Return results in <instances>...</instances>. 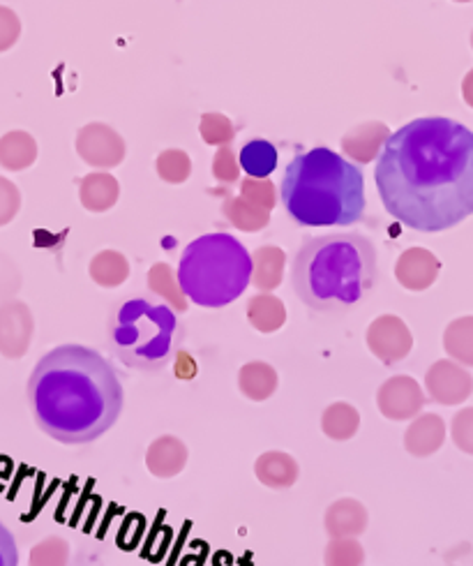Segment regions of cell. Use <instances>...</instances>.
<instances>
[{"label": "cell", "instance_id": "6da1fadb", "mask_svg": "<svg viewBox=\"0 0 473 566\" xmlns=\"http://www.w3.org/2000/svg\"><path fill=\"white\" fill-rule=\"evenodd\" d=\"M386 211L423 234L445 231L473 216V133L428 116L392 133L375 169Z\"/></svg>", "mask_w": 473, "mask_h": 566}, {"label": "cell", "instance_id": "7a4b0ae2", "mask_svg": "<svg viewBox=\"0 0 473 566\" xmlns=\"http://www.w3.org/2000/svg\"><path fill=\"white\" fill-rule=\"evenodd\" d=\"M38 428L54 442L78 447L109 432L120 419L125 391L116 368L84 345L46 352L29 379Z\"/></svg>", "mask_w": 473, "mask_h": 566}, {"label": "cell", "instance_id": "3957f363", "mask_svg": "<svg viewBox=\"0 0 473 566\" xmlns=\"http://www.w3.org/2000/svg\"><path fill=\"white\" fill-rule=\"evenodd\" d=\"M375 243L339 231L305 239L292 266V287L296 296L317 313H347L377 285Z\"/></svg>", "mask_w": 473, "mask_h": 566}, {"label": "cell", "instance_id": "277c9868", "mask_svg": "<svg viewBox=\"0 0 473 566\" xmlns=\"http://www.w3.org/2000/svg\"><path fill=\"white\" fill-rule=\"evenodd\" d=\"M280 195L286 216L298 227L356 224L365 213L362 171L324 146L288 163Z\"/></svg>", "mask_w": 473, "mask_h": 566}, {"label": "cell", "instance_id": "5b68a950", "mask_svg": "<svg viewBox=\"0 0 473 566\" xmlns=\"http://www.w3.org/2000/svg\"><path fill=\"white\" fill-rule=\"evenodd\" d=\"M107 343L118 361L139 373H160L182 343L180 319L171 305L150 296H129L114 305Z\"/></svg>", "mask_w": 473, "mask_h": 566}, {"label": "cell", "instance_id": "8992f818", "mask_svg": "<svg viewBox=\"0 0 473 566\" xmlns=\"http://www.w3.org/2000/svg\"><path fill=\"white\" fill-rule=\"evenodd\" d=\"M252 282V256L231 234H203L182 250L178 287L201 307L233 303Z\"/></svg>", "mask_w": 473, "mask_h": 566}, {"label": "cell", "instance_id": "52a82bcc", "mask_svg": "<svg viewBox=\"0 0 473 566\" xmlns=\"http://www.w3.org/2000/svg\"><path fill=\"white\" fill-rule=\"evenodd\" d=\"M425 402L420 384L407 375L390 377L377 391V407L388 421H411L423 411Z\"/></svg>", "mask_w": 473, "mask_h": 566}, {"label": "cell", "instance_id": "ba28073f", "mask_svg": "<svg viewBox=\"0 0 473 566\" xmlns=\"http://www.w3.org/2000/svg\"><path fill=\"white\" fill-rule=\"evenodd\" d=\"M411 345H413V338L407 324L392 315L379 317L370 326V331H367V347H370L372 354L386 366L400 364L402 358L409 356Z\"/></svg>", "mask_w": 473, "mask_h": 566}, {"label": "cell", "instance_id": "9c48e42d", "mask_svg": "<svg viewBox=\"0 0 473 566\" xmlns=\"http://www.w3.org/2000/svg\"><path fill=\"white\" fill-rule=\"evenodd\" d=\"M425 389L434 402L453 407L473 394V377L453 361H437L425 375Z\"/></svg>", "mask_w": 473, "mask_h": 566}, {"label": "cell", "instance_id": "30bf717a", "mask_svg": "<svg viewBox=\"0 0 473 566\" xmlns=\"http://www.w3.org/2000/svg\"><path fill=\"white\" fill-rule=\"evenodd\" d=\"M33 340V317L23 303H6L0 307V354L21 358Z\"/></svg>", "mask_w": 473, "mask_h": 566}, {"label": "cell", "instance_id": "8fae6325", "mask_svg": "<svg viewBox=\"0 0 473 566\" xmlns=\"http://www.w3.org/2000/svg\"><path fill=\"white\" fill-rule=\"evenodd\" d=\"M190 449L176 434L155 437L146 451V468L155 479H174L188 468Z\"/></svg>", "mask_w": 473, "mask_h": 566}, {"label": "cell", "instance_id": "7c38bea8", "mask_svg": "<svg viewBox=\"0 0 473 566\" xmlns=\"http://www.w3.org/2000/svg\"><path fill=\"white\" fill-rule=\"evenodd\" d=\"M370 525L367 506L354 497L335 500L324 513V527L328 538H358Z\"/></svg>", "mask_w": 473, "mask_h": 566}, {"label": "cell", "instance_id": "4fadbf2b", "mask_svg": "<svg viewBox=\"0 0 473 566\" xmlns=\"http://www.w3.org/2000/svg\"><path fill=\"white\" fill-rule=\"evenodd\" d=\"M254 474L256 481L271 488V491H286V488H294L298 483L301 465L292 453L271 449L256 458Z\"/></svg>", "mask_w": 473, "mask_h": 566}, {"label": "cell", "instance_id": "5bb4252c", "mask_svg": "<svg viewBox=\"0 0 473 566\" xmlns=\"http://www.w3.org/2000/svg\"><path fill=\"white\" fill-rule=\"evenodd\" d=\"M445 444V421L432 411L411 419L404 430V449L413 458H430Z\"/></svg>", "mask_w": 473, "mask_h": 566}, {"label": "cell", "instance_id": "9a60e30c", "mask_svg": "<svg viewBox=\"0 0 473 566\" xmlns=\"http://www.w3.org/2000/svg\"><path fill=\"white\" fill-rule=\"evenodd\" d=\"M239 389L248 400L264 402L277 391V373L264 361L245 364L239 373Z\"/></svg>", "mask_w": 473, "mask_h": 566}, {"label": "cell", "instance_id": "2e32d148", "mask_svg": "<svg viewBox=\"0 0 473 566\" xmlns=\"http://www.w3.org/2000/svg\"><path fill=\"white\" fill-rule=\"evenodd\" d=\"M360 428V411L349 402H333L322 415V430L333 442H349Z\"/></svg>", "mask_w": 473, "mask_h": 566}, {"label": "cell", "instance_id": "e0dca14e", "mask_svg": "<svg viewBox=\"0 0 473 566\" xmlns=\"http://www.w3.org/2000/svg\"><path fill=\"white\" fill-rule=\"evenodd\" d=\"M241 167L250 174V176H256V178H264L269 174L275 171L277 167V150L271 142L266 139H254V142H248L243 148H241Z\"/></svg>", "mask_w": 473, "mask_h": 566}, {"label": "cell", "instance_id": "ac0fdd59", "mask_svg": "<svg viewBox=\"0 0 473 566\" xmlns=\"http://www.w3.org/2000/svg\"><path fill=\"white\" fill-rule=\"evenodd\" d=\"M35 142L23 133H10L0 139V165L19 171L35 160Z\"/></svg>", "mask_w": 473, "mask_h": 566}, {"label": "cell", "instance_id": "d6986e66", "mask_svg": "<svg viewBox=\"0 0 473 566\" xmlns=\"http://www.w3.org/2000/svg\"><path fill=\"white\" fill-rule=\"evenodd\" d=\"M443 347L455 361L473 366V317H462L445 328Z\"/></svg>", "mask_w": 473, "mask_h": 566}, {"label": "cell", "instance_id": "ffe728a7", "mask_svg": "<svg viewBox=\"0 0 473 566\" xmlns=\"http://www.w3.org/2000/svg\"><path fill=\"white\" fill-rule=\"evenodd\" d=\"M248 317L256 331L273 333L284 324L286 313H284V305L277 298L256 296L248 305Z\"/></svg>", "mask_w": 473, "mask_h": 566}, {"label": "cell", "instance_id": "44dd1931", "mask_svg": "<svg viewBox=\"0 0 473 566\" xmlns=\"http://www.w3.org/2000/svg\"><path fill=\"white\" fill-rule=\"evenodd\" d=\"M70 544L63 536H46L31 548L29 566H67Z\"/></svg>", "mask_w": 473, "mask_h": 566}, {"label": "cell", "instance_id": "7402d4cb", "mask_svg": "<svg viewBox=\"0 0 473 566\" xmlns=\"http://www.w3.org/2000/svg\"><path fill=\"white\" fill-rule=\"evenodd\" d=\"M365 548L358 538H330L324 551V566H362Z\"/></svg>", "mask_w": 473, "mask_h": 566}, {"label": "cell", "instance_id": "603a6c76", "mask_svg": "<svg viewBox=\"0 0 473 566\" xmlns=\"http://www.w3.org/2000/svg\"><path fill=\"white\" fill-rule=\"evenodd\" d=\"M451 440L453 444L466 453L473 455V407L460 409L451 421Z\"/></svg>", "mask_w": 473, "mask_h": 566}, {"label": "cell", "instance_id": "cb8c5ba5", "mask_svg": "<svg viewBox=\"0 0 473 566\" xmlns=\"http://www.w3.org/2000/svg\"><path fill=\"white\" fill-rule=\"evenodd\" d=\"M19 211V192L17 188L6 181V178H0V227L8 224Z\"/></svg>", "mask_w": 473, "mask_h": 566}, {"label": "cell", "instance_id": "d4e9b609", "mask_svg": "<svg viewBox=\"0 0 473 566\" xmlns=\"http://www.w3.org/2000/svg\"><path fill=\"white\" fill-rule=\"evenodd\" d=\"M19 31H21L19 17L8 8H0V51L10 49L17 42Z\"/></svg>", "mask_w": 473, "mask_h": 566}, {"label": "cell", "instance_id": "484cf974", "mask_svg": "<svg viewBox=\"0 0 473 566\" xmlns=\"http://www.w3.org/2000/svg\"><path fill=\"white\" fill-rule=\"evenodd\" d=\"M0 566H19L17 542L3 521H0Z\"/></svg>", "mask_w": 473, "mask_h": 566}, {"label": "cell", "instance_id": "4316f807", "mask_svg": "<svg viewBox=\"0 0 473 566\" xmlns=\"http://www.w3.org/2000/svg\"><path fill=\"white\" fill-rule=\"evenodd\" d=\"M464 99L473 107V70L466 74V80H464Z\"/></svg>", "mask_w": 473, "mask_h": 566}, {"label": "cell", "instance_id": "83f0119b", "mask_svg": "<svg viewBox=\"0 0 473 566\" xmlns=\"http://www.w3.org/2000/svg\"><path fill=\"white\" fill-rule=\"evenodd\" d=\"M460 3H464V0H460Z\"/></svg>", "mask_w": 473, "mask_h": 566}]
</instances>
